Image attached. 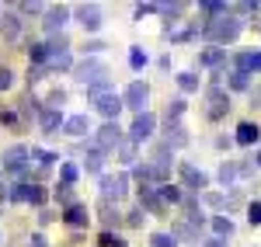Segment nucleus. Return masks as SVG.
<instances>
[{
  "label": "nucleus",
  "mask_w": 261,
  "mask_h": 247,
  "mask_svg": "<svg viewBox=\"0 0 261 247\" xmlns=\"http://www.w3.org/2000/svg\"><path fill=\"white\" fill-rule=\"evenodd\" d=\"M241 28H244V21L241 18H233V14H223V18H216L209 28H205V35L213 42H230V39H237L241 35Z\"/></svg>",
  "instance_id": "f257e3e1"
},
{
  "label": "nucleus",
  "mask_w": 261,
  "mask_h": 247,
  "mask_svg": "<svg viewBox=\"0 0 261 247\" xmlns=\"http://www.w3.org/2000/svg\"><path fill=\"white\" fill-rule=\"evenodd\" d=\"M73 73H77V80H81V84L91 87V84H98V80L108 77V66H105L101 60H84V63H77V70H73Z\"/></svg>",
  "instance_id": "f03ea898"
},
{
  "label": "nucleus",
  "mask_w": 261,
  "mask_h": 247,
  "mask_svg": "<svg viewBox=\"0 0 261 247\" xmlns=\"http://www.w3.org/2000/svg\"><path fill=\"white\" fill-rule=\"evenodd\" d=\"M146 98H150V87L143 80H133L129 87H125V94H122V101H125V108H136L143 115V104H146Z\"/></svg>",
  "instance_id": "7ed1b4c3"
},
{
  "label": "nucleus",
  "mask_w": 261,
  "mask_h": 247,
  "mask_svg": "<svg viewBox=\"0 0 261 247\" xmlns=\"http://www.w3.org/2000/svg\"><path fill=\"white\" fill-rule=\"evenodd\" d=\"M94 143H98V150H112V146H122V129L115 122H105L94 132Z\"/></svg>",
  "instance_id": "20e7f679"
},
{
  "label": "nucleus",
  "mask_w": 261,
  "mask_h": 247,
  "mask_svg": "<svg viewBox=\"0 0 261 247\" xmlns=\"http://www.w3.org/2000/svg\"><path fill=\"white\" fill-rule=\"evenodd\" d=\"M153 125H157V119H153L150 112H143V115H136V122H133V129H129L133 143H143V140H150V136H153Z\"/></svg>",
  "instance_id": "39448f33"
},
{
  "label": "nucleus",
  "mask_w": 261,
  "mask_h": 247,
  "mask_svg": "<svg viewBox=\"0 0 261 247\" xmlns=\"http://www.w3.org/2000/svg\"><path fill=\"white\" fill-rule=\"evenodd\" d=\"M24 157H32V153H28L24 146H11V150H7V153H4L0 160H4V167H7L11 174H24V171H28V164H24Z\"/></svg>",
  "instance_id": "423d86ee"
},
{
  "label": "nucleus",
  "mask_w": 261,
  "mask_h": 247,
  "mask_svg": "<svg viewBox=\"0 0 261 247\" xmlns=\"http://www.w3.org/2000/svg\"><path fill=\"white\" fill-rule=\"evenodd\" d=\"M94 108H98L101 115H105V119L112 122V119L119 115L122 108H125V101H122L119 94H101V98H94Z\"/></svg>",
  "instance_id": "0eeeda50"
},
{
  "label": "nucleus",
  "mask_w": 261,
  "mask_h": 247,
  "mask_svg": "<svg viewBox=\"0 0 261 247\" xmlns=\"http://www.w3.org/2000/svg\"><path fill=\"white\" fill-rule=\"evenodd\" d=\"M125 185H129L125 174H119V178H105V181H101V195H105V202H108V199H122V195H125Z\"/></svg>",
  "instance_id": "6e6552de"
},
{
  "label": "nucleus",
  "mask_w": 261,
  "mask_h": 247,
  "mask_svg": "<svg viewBox=\"0 0 261 247\" xmlns=\"http://www.w3.org/2000/svg\"><path fill=\"white\" fill-rule=\"evenodd\" d=\"M77 18H81V24L87 28V32H98V28H101V11L94 7V4H84V7H77Z\"/></svg>",
  "instance_id": "1a4fd4ad"
},
{
  "label": "nucleus",
  "mask_w": 261,
  "mask_h": 247,
  "mask_svg": "<svg viewBox=\"0 0 261 247\" xmlns=\"http://www.w3.org/2000/svg\"><path fill=\"white\" fill-rule=\"evenodd\" d=\"M70 18V7H53L49 14H45V32H60L63 24Z\"/></svg>",
  "instance_id": "9d476101"
},
{
  "label": "nucleus",
  "mask_w": 261,
  "mask_h": 247,
  "mask_svg": "<svg viewBox=\"0 0 261 247\" xmlns=\"http://www.w3.org/2000/svg\"><path fill=\"white\" fill-rule=\"evenodd\" d=\"M63 132H66V136H87V132H91V122H87V115H73V119H66Z\"/></svg>",
  "instance_id": "9b49d317"
},
{
  "label": "nucleus",
  "mask_w": 261,
  "mask_h": 247,
  "mask_svg": "<svg viewBox=\"0 0 261 247\" xmlns=\"http://www.w3.org/2000/svg\"><path fill=\"white\" fill-rule=\"evenodd\" d=\"M39 125H42V132H56V129L66 125V122H63V115L56 112V108H45V112L39 115Z\"/></svg>",
  "instance_id": "f8f14e48"
},
{
  "label": "nucleus",
  "mask_w": 261,
  "mask_h": 247,
  "mask_svg": "<svg viewBox=\"0 0 261 247\" xmlns=\"http://www.w3.org/2000/svg\"><path fill=\"white\" fill-rule=\"evenodd\" d=\"M181 178H185L188 188H205V181H209V178H205L202 171H195L192 164H181Z\"/></svg>",
  "instance_id": "ddd939ff"
},
{
  "label": "nucleus",
  "mask_w": 261,
  "mask_h": 247,
  "mask_svg": "<svg viewBox=\"0 0 261 247\" xmlns=\"http://www.w3.org/2000/svg\"><path fill=\"white\" fill-rule=\"evenodd\" d=\"M140 209H150V212H161V209H164L161 195H157L153 188H143V191H140Z\"/></svg>",
  "instance_id": "4468645a"
},
{
  "label": "nucleus",
  "mask_w": 261,
  "mask_h": 247,
  "mask_svg": "<svg viewBox=\"0 0 261 247\" xmlns=\"http://www.w3.org/2000/svg\"><path fill=\"white\" fill-rule=\"evenodd\" d=\"M63 219H66L70 227H87V219H91V216H87V209H84V206H70Z\"/></svg>",
  "instance_id": "2eb2a0df"
},
{
  "label": "nucleus",
  "mask_w": 261,
  "mask_h": 247,
  "mask_svg": "<svg viewBox=\"0 0 261 247\" xmlns=\"http://www.w3.org/2000/svg\"><path fill=\"white\" fill-rule=\"evenodd\" d=\"M258 132H261L258 125H251V122H244V125H241V129H237V143H244V146H251V143H254V140H258Z\"/></svg>",
  "instance_id": "dca6fc26"
},
{
  "label": "nucleus",
  "mask_w": 261,
  "mask_h": 247,
  "mask_svg": "<svg viewBox=\"0 0 261 247\" xmlns=\"http://www.w3.org/2000/svg\"><path fill=\"white\" fill-rule=\"evenodd\" d=\"M87 171H91V174H98L101 167H105V150H98V146H94V150H91V153H87Z\"/></svg>",
  "instance_id": "f3484780"
},
{
  "label": "nucleus",
  "mask_w": 261,
  "mask_h": 247,
  "mask_svg": "<svg viewBox=\"0 0 261 247\" xmlns=\"http://www.w3.org/2000/svg\"><path fill=\"white\" fill-rule=\"evenodd\" d=\"M209 101H213V108H209V115H213V119H220L223 112H226V101H223V94L216 91V87L209 91Z\"/></svg>",
  "instance_id": "a211bd4d"
},
{
  "label": "nucleus",
  "mask_w": 261,
  "mask_h": 247,
  "mask_svg": "<svg viewBox=\"0 0 261 247\" xmlns=\"http://www.w3.org/2000/svg\"><path fill=\"white\" fill-rule=\"evenodd\" d=\"M213 230H216V237H230V233H233V223H230V219H226V216H216V219H213Z\"/></svg>",
  "instance_id": "6ab92c4d"
},
{
  "label": "nucleus",
  "mask_w": 261,
  "mask_h": 247,
  "mask_svg": "<svg viewBox=\"0 0 261 247\" xmlns=\"http://www.w3.org/2000/svg\"><path fill=\"white\" fill-rule=\"evenodd\" d=\"M150 244L153 247H178V237H174V233H153Z\"/></svg>",
  "instance_id": "aec40b11"
},
{
  "label": "nucleus",
  "mask_w": 261,
  "mask_h": 247,
  "mask_svg": "<svg viewBox=\"0 0 261 247\" xmlns=\"http://www.w3.org/2000/svg\"><path fill=\"white\" fill-rule=\"evenodd\" d=\"M119 157H122V164H133V160H136V143L125 140V143L119 146Z\"/></svg>",
  "instance_id": "412c9836"
},
{
  "label": "nucleus",
  "mask_w": 261,
  "mask_h": 247,
  "mask_svg": "<svg viewBox=\"0 0 261 247\" xmlns=\"http://www.w3.org/2000/svg\"><path fill=\"white\" fill-rule=\"evenodd\" d=\"M56 199H60L63 206L70 209V206H77V202H73V185H60L56 188Z\"/></svg>",
  "instance_id": "4be33fe9"
},
{
  "label": "nucleus",
  "mask_w": 261,
  "mask_h": 247,
  "mask_svg": "<svg viewBox=\"0 0 261 247\" xmlns=\"http://www.w3.org/2000/svg\"><path fill=\"white\" fill-rule=\"evenodd\" d=\"M220 60H223V49H216V45H213L209 52H202V56H199V63H202V66H216Z\"/></svg>",
  "instance_id": "5701e85b"
},
{
  "label": "nucleus",
  "mask_w": 261,
  "mask_h": 247,
  "mask_svg": "<svg viewBox=\"0 0 261 247\" xmlns=\"http://www.w3.org/2000/svg\"><path fill=\"white\" fill-rule=\"evenodd\" d=\"M202 11H205V14H213V18H223V14H226V4H220V0H205V4H202Z\"/></svg>",
  "instance_id": "b1692460"
},
{
  "label": "nucleus",
  "mask_w": 261,
  "mask_h": 247,
  "mask_svg": "<svg viewBox=\"0 0 261 247\" xmlns=\"http://www.w3.org/2000/svg\"><path fill=\"white\" fill-rule=\"evenodd\" d=\"M178 87H181V91H199V77H195V73H181Z\"/></svg>",
  "instance_id": "393cba45"
},
{
  "label": "nucleus",
  "mask_w": 261,
  "mask_h": 247,
  "mask_svg": "<svg viewBox=\"0 0 261 247\" xmlns=\"http://www.w3.org/2000/svg\"><path fill=\"white\" fill-rule=\"evenodd\" d=\"M167 143H174V146L185 143V129H181L178 122H174V125H167Z\"/></svg>",
  "instance_id": "a878e982"
},
{
  "label": "nucleus",
  "mask_w": 261,
  "mask_h": 247,
  "mask_svg": "<svg viewBox=\"0 0 261 247\" xmlns=\"http://www.w3.org/2000/svg\"><path fill=\"white\" fill-rule=\"evenodd\" d=\"M161 202H181V191L174 185H161Z\"/></svg>",
  "instance_id": "bb28decb"
},
{
  "label": "nucleus",
  "mask_w": 261,
  "mask_h": 247,
  "mask_svg": "<svg viewBox=\"0 0 261 247\" xmlns=\"http://www.w3.org/2000/svg\"><path fill=\"white\" fill-rule=\"evenodd\" d=\"M66 66H73L70 52H53V70H66Z\"/></svg>",
  "instance_id": "cd10ccee"
},
{
  "label": "nucleus",
  "mask_w": 261,
  "mask_h": 247,
  "mask_svg": "<svg viewBox=\"0 0 261 247\" xmlns=\"http://www.w3.org/2000/svg\"><path fill=\"white\" fill-rule=\"evenodd\" d=\"M32 157H35L42 167H49V164H56V160H60L56 153H45V150H32Z\"/></svg>",
  "instance_id": "c85d7f7f"
},
{
  "label": "nucleus",
  "mask_w": 261,
  "mask_h": 247,
  "mask_svg": "<svg viewBox=\"0 0 261 247\" xmlns=\"http://www.w3.org/2000/svg\"><path fill=\"white\" fill-rule=\"evenodd\" d=\"M181 112H185V101H181V98H178V101H171V108H167V125H174V119H178Z\"/></svg>",
  "instance_id": "c756f323"
},
{
  "label": "nucleus",
  "mask_w": 261,
  "mask_h": 247,
  "mask_svg": "<svg viewBox=\"0 0 261 247\" xmlns=\"http://www.w3.org/2000/svg\"><path fill=\"white\" fill-rule=\"evenodd\" d=\"M28 202H32V206H42V202H45V191H42L39 185H32L28 188Z\"/></svg>",
  "instance_id": "7c9ffc66"
},
{
  "label": "nucleus",
  "mask_w": 261,
  "mask_h": 247,
  "mask_svg": "<svg viewBox=\"0 0 261 247\" xmlns=\"http://www.w3.org/2000/svg\"><path fill=\"white\" fill-rule=\"evenodd\" d=\"M28 52H32V60H35V63H42L45 56H49V45H42V42H39V45H32Z\"/></svg>",
  "instance_id": "2f4dec72"
},
{
  "label": "nucleus",
  "mask_w": 261,
  "mask_h": 247,
  "mask_svg": "<svg viewBox=\"0 0 261 247\" xmlns=\"http://www.w3.org/2000/svg\"><path fill=\"white\" fill-rule=\"evenodd\" d=\"M101 247H125V240H119V237H112V233H101Z\"/></svg>",
  "instance_id": "473e14b6"
},
{
  "label": "nucleus",
  "mask_w": 261,
  "mask_h": 247,
  "mask_svg": "<svg viewBox=\"0 0 261 247\" xmlns=\"http://www.w3.org/2000/svg\"><path fill=\"white\" fill-rule=\"evenodd\" d=\"M220 178H223V185H230V181H233V178H237V167H233V164H223Z\"/></svg>",
  "instance_id": "72a5a7b5"
},
{
  "label": "nucleus",
  "mask_w": 261,
  "mask_h": 247,
  "mask_svg": "<svg viewBox=\"0 0 261 247\" xmlns=\"http://www.w3.org/2000/svg\"><path fill=\"white\" fill-rule=\"evenodd\" d=\"M247 219H251L254 227L261 223V202H251V209H247Z\"/></svg>",
  "instance_id": "f704fd0d"
},
{
  "label": "nucleus",
  "mask_w": 261,
  "mask_h": 247,
  "mask_svg": "<svg viewBox=\"0 0 261 247\" xmlns=\"http://www.w3.org/2000/svg\"><path fill=\"white\" fill-rule=\"evenodd\" d=\"M230 87H233V91H244V87H247V73H233V77H230Z\"/></svg>",
  "instance_id": "c9c22d12"
},
{
  "label": "nucleus",
  "mask_w": 261,
  "mask_h": 247,
  "mask_svg": "<svg viewBox=\"0 0 261 247\" xmlns=\"http://www.w3.org/2000/svg\"><path fill=\"white\" fill-rule=\"evenodd\" d=\"M63 181H66V185L77 181V167H73V164H63Z\"/></svg>",
  "instance_id": "e433bc0d"
},
{
  "label": "nucleus",
  "mask_w": 261,
  "mask_h": 247,
  "mask_svg": "<svg viewBox=\"0 0 261 247\" xmlns=\"http://www.w3.org/2000/svg\"><path fill=\"white\" fill-rule=\"evenodd\" d=\"M129 63H133V66L140 70L143 63H146V52H140V49H133V52H129Z\"/></svg>",
  "instance_id": "4c0bfd02"
},
{
  "label": "nucleus",
  "mask_w": 261,
  "mask_h": 247,
  "mask_svg": "<svg viewBox=\"0 0 261 247\" xmlns=\"http://www.w3.org/2000/svg\"><path fill=\"white\" fill-rule=\"evenodd\" d=\"M205 202H209V206H213V209H220L223 202H226V199H223L220 191H209V195H205Z\"/></svg>",
  "instance_id": "58836bf2"
},
{
  "label": "nucleus",
  "mask_w": 261,
  "mask_h": 247,
  "mask_svg": "<svg viewBox=\"0 0 261 247\" xmlns=\"http://www.w3.org/2000/svg\"><path fill=\"white\" fill-rule=\"evenodd\" d=\"M28 188H32V185H18L14 191H11V199H14V202H21V199H28Z\"/></svg>",
  "instance_id": "ea45409f"
},
{
  "label": "nucleus",
  "mask_w": 261,
  "mask_h": 247,
  "mask_svg": "<svg viewBox=\"0 0 261 247\" xmlns=\"http://www.w3.org/2000/svg\"><path fill=\"white\" fill-rule=\"evenodd\" d=\"M11 80H14V73H11V70H0V91H7Z\"/></svg>",
  "instance_id": "a19ab883"
},
{
  "label": "nucleus",
  "mask_w": 261,
  "mask_h": 247,
  "mask_svg": "<svg viewBox=\"0 0 261 247\" xmlns=\"http://www.w3.org/2000/svg\"><path fill=\"white\" fill-rule=\"evenodd\" d=\"M66 101V94H63V91H56V94H53V98H49V108H56V112H60V104Z\"/></svg>",
  "instance_id": "79ce46f5"
},
{
  "label": "nucleus",
  "mask_w": 261,
  "mask_h": 247,
  "mask_svg": "<svg viewBox=\"0 0 261 247\" xmlns=\"http://www.w3.org/2000/svg\"><path fill=\"white\" fill-rule=\"evenodd\" d=\"M129 223L140 227V223H143V209H133V212H129Z\"/></svg>",
  "instance_id": "37998d69"
},
{
  "label": "nucleus",
  "mask_w": 261,
  "mask_h": 247,
  "mask_svg": "<svg viewBox=\"0 0 261 247\" xmlns=\"http://www.w3.org/2000/svg\"><path fill=\"white\" fill-rule=\"evenodd\" d=\"M205 247H226V240H220V237H213V240H205Z\"/></svg>",
  "instance_id": "c03bdc74"
},
{
  "label": "nucleus",
  "mask_w": 261,
  "mask_h": 247,
  "mask_svg": "<svg viewBox=\"0 0 261 247\" xmlns=\"http://www.w3.org/2000/svg\"><path fill=\"white\" fill-rule=\"evenodd\" d=\"M258 164H261V153H258Z\"/></svg>",
  "instance_id": "a18cd8bd"
}]
</instances>
